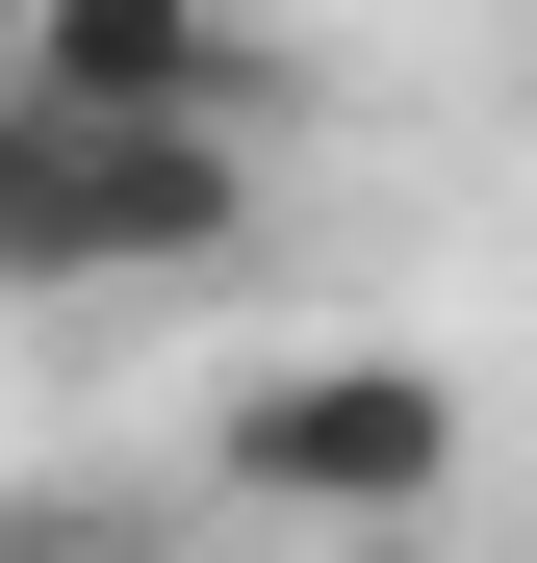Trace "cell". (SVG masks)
Instances as JSON below:
<instances>
[{
    "mask_svg": "<svg viewBox=\"0 0 537 563\" xmlns=\"http://www.w3.org/2000/svg\"><path fill=\"white\" fill-rule=\"evenodd\" d=\"M461 358H410V333H333V358H256V385L205 410V487L231 512H307V538H384L461 487Z\"/></svg>",
    "mask_w": 537,
    "mask_h": 563,
    "instance_id": "1",
    "label": "cell"
},
{
    "mask_svg": "<svg viewBox=\"0 0 537 563\" xmlns=\"http://www.w3.org/2000/svg\"><path fill=\"white\" fill-rule=\"evenodd\" d=\"M256 129H26L0 103V282H231Z\"/></svg>",
    "mask_w": 537,
    "mask_h": 563,
    "instance_id": "2",
    "label": "cell"
},
{
    "mask_svg": "<svg viewBox=\"0 0 537 563\" xmlns=\"http://www.w3.org/2000/svg\"><path fill=\"white\" fill-rule=\"evenodd\" d=\"M0 103L26 129H256L282 52H256L231 0H26V26H0Z\"/></svg>",
    "mask_w": 537,
    "mask_h": 563,
    "instance_id": "3",
    "label": "cell"
}]
</instances>
